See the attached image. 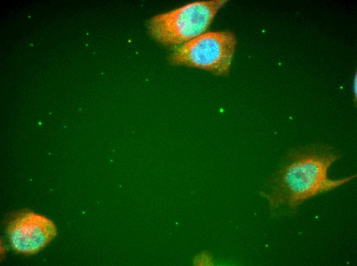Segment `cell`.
I'll use <instances>...</instances> for the list:
<instances>
[{
	"mask_svg": "<svg viewBox=\"0 0 357 266\" xmlns=\"http://www.w3.org/2000/svg\"><path fill=\"white\" fill-rule=\"evenodd\" d=\"M341 157L333 147L324 143L299 147L286 156L264 193L272 208L296 210L304 202L352 181L356 174L332 179L328 172Z\"/></svg>",
	"mask_w": 357,
	"mask_h": 266,
	"instance_id": "1",
	"label": "cell"
},
{
	"mask_svg": "<svg viewBox=\"0 0 357 266\" xmlns=\"http://www.w3.org/2000/svg\"><path fill=\"white\" fill-rule=\"evenodd\" d=\"M227 2H194L156 15L148 23L149 32L164 46L177 48L206 32Z\"/></svg>",
	"mask_w": 357,
	"mask_h": 266,
	"instance_id": "2",
	"label": "cell"
},
{
	"mask_svg": "<svg viewBox=\"0 0 357 266\" xmlns=\"http://www.w3.org/2000/svg\"><path fill=\"white\" fill-rule=\"evenodd\" d=\"M236 45V38L231 31L206 32L176 48L168 60L172 65L226 75L230 71Z\"/></svg>",
	"mask_w": 357,
	"mask_h": 266,
	"instance_id": "3",
	"label": "cell"
},
{
	"mask_svg": "<svg viewBox=\"0 0 357 266\" xmlns=\"http://www.w3.org/2000/svg\"><path fill=\"white\" fill-rule=\"evenodd\" d=\"M6 230L12 248L24 255L39 252L57 233L56 228L50 219L28 210L13 215L8 222Z\"/></svg>",
	"mask_w": 357,
	"mask_h": 266,
	"instance_id": "4",
	"label": "cell"
},
{
	"mask_svg": "<svg viewBox=\"0 0 357 266\" xmlns=\"http://www.w3.org/2000/svg\"><path fill=\"white\" fill-rule=\"evenodd\" d=\"M353 96L354 97V100H356V96H357V78H356V74L355 73V75H354V79H353Z\"/></svg>",
	"mask_w": 357,
	"mask_h": 266,
	"instance_id": "5",
	"label": "cell"
},
{
	"mask_svg": "<svg viewBox=\"0 0 357 266\" xmlns=\"http://www.w3.org/2000/svg\"><path fill=\"white\" fill-rule=\"evenodd\" d=\"M197 260L198 261H202L201 263L202 264H206L210 263V258L209 256L206 255L200 256V258Z\"/></svg>",
	"mask_w": 357,
	"mask_h": 266,
	"instance_id": "6",
	"label": "cell"
}]
</instances>
